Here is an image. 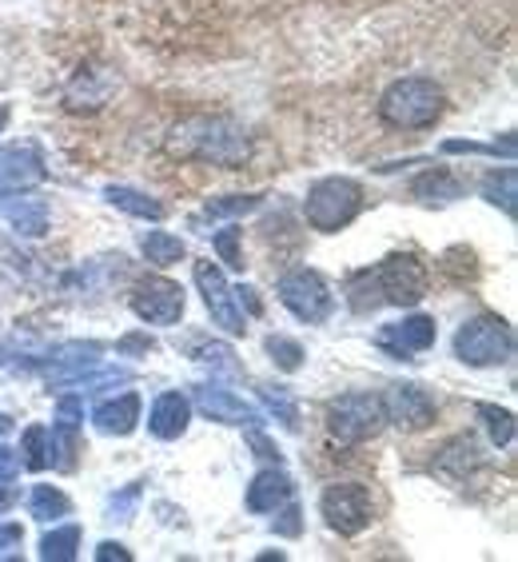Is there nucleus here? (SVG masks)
<instances>
[{"instance_id": "4c0bfd02", "label": "nucleus", "mask_w": 518, "mask_h": 562, "mask_svg": "<svg viewBox=\"0 0 518 562\" xmlns=\"http://www.w3.org/2000/svg\"><path fill=\"white\" fill-rule=\"evenodd\" d=\"M295 519H300V510L288 507V510H283V515H280V522H275V527H280L283 535H300V522H295Z\"/></svg>"}, {"instance_id": "f257e3e1", "label": "nucleus", "mask_w": 518, "mask_h": 562, "mask_svg": "<svg viewBox=\"0 0 518 562\" xmlns=\"http://www.w3.org/2000/svg\"><path fill=\"white\" fill-rule=\"evenodd\" d=\"M168 151L176 160L216 164V168H239L248 160V132L227 116H192L168 136Z\"/></svg>"}, {"instance_id": "bb28decb", "label": "nucleus", "mask_w": 518, "mask_h": 562, "mask_svg": "<svg viewBox=\"0 0 518 562\" xmlns=\"http://www.w3.org/2000/svg\"><path fill=\"white\" fill-rule=\"evenodd\" d=\"M68 510H72V503H68L65 491L56 487H33V495H29V515L33 519H65Z\"/></svg>"}, {"instance_id": "9d476101", "label": "nucleus", "mask_w": 518, "mask_h": 562, "mask_svg": "<svg viewBox=\"0 0 518 562\" xmlns=\"http://www.w3.org/2000/svg\"><path fill=\"white\" fill-rule=\"evenodd\" d=\"M379 295L395 307H415L427 295V268L415 256H391L375 268Z\"/></svg>"}, {"instance_id": "412c9836", "label": "nucleus", "mask_w": 518, "mask_h": 562, "mask_svg": "<svg viewBox=\"0 0 518 562\" xmlns=\"http://www.w3.org/2000/svg\"><path fill=\"white\" fill-rule=\"evenodd\" d=\"M410 192H415V200H423V204H451V200H459L463 195V180H454L451 172H427L419 176L415 184H410Z\"/></svg>"}, {"instance_id": "9b49d317", "label": "nucleus", "mask_w": 518, "mask_h": 562, "mask_svg": "<svg viewBox=\"0 0 518 562\" xmlns=\"http://www.w3.org/2000/svg\"><path fill=\"white\" fill-rule=\"evenodd\" d=\"M379 403H383L387 423H395V427H403V431H423V427H431L435 415H439L431 391L415 387V383H395Z\"/></svg>"}, {"instance_id": "dca6fc26", "label": "nucleus", "mask_w": 518, "mask_h": 562, "mask_svg": "<svg viewBox=\"0 0 518 562\" xmlns=\"http://www.w3.org/2000/svg\"><path fill=\"white\" fill-rule=\"evenodd\" d=\"M112 92H116V72H109V68H80V76L68 85L65 100L68 109L76 112H97L109 104Z\"/></svg>"}, {"instance_id": "f8f14e48", "label": "nucleus", "mask_w": 518, "mask_h": 562, "mask_svg": "<svg viewBox=\"0 0 518 562\" xmlns=\"http://www.w3.org/2000/svg\"><path fill=\"white\" fill-rule=\"evenodd\" d=\"M431 344H435V319L431 315H410V319H403V324H387L383 331H379V347L391 351L395 359L423 356Z\"/></svg>"}, {"instance_id": "f704fd0d", "label": "nucleus", "mask_w": 518, "mask_h": 562, "mask_svg": "<svg viewBox=\"0 0 518 562\" xmlns=\"http://www.w3.org/2000/svg\"><path fill=\"white\" fill-rule=\"evenodd\" d=\"M21 539H24V530L16 527V522H0V554L16 551V547H21Z\"/></svg>"}, {"instance_id": "7ed1b4c3", "label": "nucleus", "mask_w": 518, "mask_h": 562, "mask_svg": "<svg viewBox=\"0 0 518 562\" xmlns=\"http://www.w3.org/2000/svg\"><path fill=\"white\" fill-rule=\"evenodd\" d=\"M363 212V188L347 176H327L315 180L307 200H303V216L315 232H339Z\"/></svg>"}, {"instance_id": "1a4fd4ad", "label": "nucleus", "mask_w": 518, "mask_h": 562, "mask_svg": "<svg viewBox=\"0 0 518 562\" xmlns=\"http://www.w3.org/2000/svg\"><path fill=\"white\" fill-rule=\"evenodd\" d=\"M195 288H200L207 312H212V324L224 327L227 336H244V331H248V315H244V307L236 303V292L227 288L224 271L212 260L195 263Z\"/></svg>"}, {"instance_id": "2f4dec72", "label": "nucleus", "mask_w": 518, "mask_h": 562, "mask_svg": "<svg viewBox=\"0 0 518 562\" xmlns=\"http://www.w3.org/2000/svg\"><path fill=\"white\" fill-rule=\"evenodd\" d=\"M268 351H271V359H275L283 371H295L303 363V347L295 344V339H288V336H271L268 339Z\"/></svg>"}, {"instance_id": "4be33fe9", "label": "nucleus", "mask_w": 518, "mask_h": 562, "mask_svg": "<svg viewBox=\"0 0 518 562\" xmlns=\"http://www.w3.org/2000/svg\"><path fill=\"white\" fill-rule=\"evenodd\" d=\"M21 463H29L33 471H44V467H53L56 459V431L53 427H44V423H33L21 439Z\"/></svg>"}, {"instance_id": "0eeeda50", "label": "nucleus", "mask_w": 518, "mask_h": 562, "mask_svg": "<svg viewBox=\"0 0 518 562\" xmlns=\"http://www.w3.org/2000/svg\"><path fill=\"white\" fill-rule=\"evenodd\" d=\"M319 510L331 530L339 535H359L375 522V503H371V491L359 487V483H335V487L324 491L319 498Z\"/></svg>"}, {"instance_id": "39448f33", "label": "nucleus", "mask_w": 518, "mask_h": 562, "mask_svg": "<svg viewBox=\"0 0 518 562\" xmlns=\"http://www.w3.org/2000/svg\"><path fill=\"white\" fill-rule=\"evenodd\" d=\"M454 356L471 363V368H495L515 356V336H510L507 319L498 315H475L471 324L459 327L454 336Z\"/></svg>"}, {"instance_id": "e433bc0d", "label": "nucleus", "mask_w": 518, "mask_h": 562, "mask_svg": "<svg viewBox=\"0 0 518 562\" xmlns=\"http://www.w3.org/2000/svg\"><path fill=\"white\" fill-rule=\"evenodd\" d=\"M100 562H109V559H120V562H128V551L120 547V542H100V551H97Z\"/></svg>"}, {"instance_id": "a878e982", "label": "nucleus", "mask_w": 518, "mask_h": 562, "mask_svg": "<svg viewBox=\"0 0 518 562\" xmlns=\"http://www.w3.org/2000/svg\"><path fill=\"white\" fill-rule=\"evenodd\" d=\"M347 303H351V312H359V315L375 312L379 303H383L375 271H359V276H351V283H347Z\"/></svg>"}, {"instance_id": "f3484780", "label": "nucleus", "mask_w": 518, "mask_h": 562, "mask_svg": "<svg viewBox=\"0 0 518 562\" xmlns=\"http://www.w3.org/2000/svg\"><path fill=\"white\" fill-rule=\"evenodd\" d=\"M188 419H192V400L180 395V391H164L156 395L148 412V431L156 439H180L188 431Z\"/></svg>"}, {"instance_id": "c9c22d12", "label": "nucleus", "mask_w": 518, "mask_h": 562, "mask_svg": "<svg viewBox=\"0 0 518 562\" xmlns=\"http://www.w3.org/2000/svg\"><path fill=\"white\" fill-rule=\"evenodd\" d=\"M136 495H140V491L132 487V491H124L120 498H112V510H116L120 519H128V515H132V507H136Z\"/></svg>"}, {"instance_id": "6e6552de", "label": "nucleus", "mask_w": 518, "mask_h": 562, "mask_svg": "<svg viewBox=\"0 0 518 562\" xmlns=\"http://www.w3.org/2000/svg\"><path fill=\"white\" fill-rule=\"evenodd\" d=\"M132 312L151 327H172L184 315V288L164 276H148L132 288Z\"/></svg>"}, {"instance_id": "c85d7f7f", "label": "nucleus", "mask_w": 518, "mask_h": 562, "mask_svg": "<svg viewBox=\"0 0 518 562\" xmlns=\"http://www.w3.org/2000/svg\"><path fill=\"white\" fill-rule=\"evenodd\" d=\"M483 195L491 204H503L507 216H515V168H503V172H491L483 180Z\"/></svg>"}, {"instance_id": "c756f323", "label": "nucleus", "mask_w": 518, "mask_h": 562, "mask_svg": "<svg viewBox=\"0 0 518 562\" xmlns=\"http://www.w3.org/2000/svg\"><path fill=\"white\" fill-rule=\"evenodd\" d=\"M478 419L486 423V431H491V439H495L498 447H507L510 439H515V415H510L507 407H491V403H483V407H478Z\"/></svg>"}, {"instance_id": "7c9ffc66", "label": "nucleus", "mask_w": 518, "mask_h": 562, "mask_svg": "<svg viewBox=\"0 0 518 562\" xmlns=\"http://www.w3.org/2000/svg\"><path fill=\"white\" fill-rule=\"evenodd\" d=\"M263 403H268V412L275 415V419L283 423V427H300V407H295V400L288 395V387H263Z\"/></svg>"}, {"instance_id": "2eb2a0df", "label": "nucleus", "mask_w": 518, "mask_h": 562, "mask_svg": "<svg viewBox=\"0 0 518 562\" xmlns=\"http://www.w3.org/2000/svg\"><path fill=\"white\" fill-rule=\"evenodd\" d=\"M478 467H483V447H478L471 435H454V439H447L431 459L435 475L451 479V483H463V479L471 475V471H478Z\"/></svg>"}, {"instance_id": "ddd939ff", "label": "nucleus", "mask_w": 518, "mask_h": 562, "mask_svg": "<svg viewBox=\"0 0 518 562\" xmlns=\"http://www.w3.org/2000/svg\"><path fill=\"white\" fill-rule=\"evenodd\" d=\"M44 180V164L33 148H0V200L21 195Z\"/></svg>"}, {"instance_id": "f03ea898", "label": "nucleus", "mask_w": 518, "mask_h": 562, "mask_svg": "<svg viewBox=\"0 0 518 562\" xmlns=\"http://www.w3.org/2000/svg\"><path fill=\"white\" fill-rule=\"evenodd\" d=\"M379 116H383V124L403 132L431 128L435 120L443 116V88L427 80V76H403L383 92Z\"/></svg>"}, {"instance_id": "473e14b6", "label": "nucleus", "mask_w": 518, "mask_h": 562, "mask_svg": "<svg viewBox=\"0 0 518 562\" xmlns=\"http://www.w3.org/2000/svg\"><path fill=\"white\" fill-rule=\"evenodd\" d=\"M212 244H216L219 260H224L227 268L244 271V256H239V232H236V227H224V232H212Z\"/></svg>"}, {"instance_id": "20e7f679", "label": "nucleus", "mask_w": 518, "mask_h": 562, "mask_svg": "<svg viewBox=\"0 0 518 562\" xmlns=\"http://www.w3.org/2000/svg\"><path fill=\"white\" fill-rule=\"evenodd\" d=\"M383 423H387L383 403H379L375 395H368V391L339 395V400L327 407V431H331V439L339 447L368 443V439H375V435L383 431Z\"/></svg>"}, {"instance_id": "58836bf2", "label": "nucleus", "mask_w": 518, "mask_h": 562, "mask_svg": "<svg viewBox=\"0 0 518 562\" xmlns=\"http://www.w3.org/2000/svg\"><path fill=\"white\" fill-rule=\"evenodd\" d=\"M12 431V419L9 415H0V435H9Z\"/></svg>"}, {"instance_id": "a19ab883", "label": "nucleus", "mask_w": 518, "mask_h": 562, "mask_svg": "<svg viewBox=\"0 0 518 562\" xmlns=\"http://www.w3.org/2000/svg\"><path fill=\"white\" fill-rule=\"evenodd\" d=\"M4 120H9V109H0V128H4Z\"/></svg>"}, {"instance_id": "a211bd4d", "label": "nucleus", "mask_w": 518, "mask_h": 562, "mask_svg": "<svg viewBox=\"0 0 518 562\" xmlns=\"http://www.w3.org/2000/svg\"><path fill=\"white\" fill-rule=\"evenodd\" d=\"M140 395H132V391H124V395H112V400L97 403V412H92V423H97V431L104 435H128L136 423H140Z\"/></svg>"}, {"instance_id": "393cba45", "label": "nucleus", "mask_w": 518, "mask_h": 562, "mask_svg": "<svg viewBox=\"0 0 518 562\" xmlns=\"http://www.w3.org/2000/svg\"><path fill=\"white\" fill-rule=\"evenodd\" d=\"M109 204H116L120 212H128L136 220H164V204H156L151 195L144 192H132V188H109Z\"/></svg>"}, {"instance_id": "cd10ccee", "label": "nucleus", "mask_w": 518, "mask_h": 562, "mask_svg": "<svg viewBox=\"0 0 518 562\" xmlns=\"http://www.w3.org/2000/svg\"><path fill=\"white\" fill-rule=\"evenodd\" d=\"M76 551H80V527H56L53 535H44L41 542V559H76Z\"/></svg>"}, {"instance_id": "423d86ee", "label": "nucleus", "mask_w": 518, "mask_h": 562, "mask_svg": "<svg viewBox=\"0 0 518 562\" xmlns=\"http://www.w3.org/2000/svg\"><path fill=\"white\" fill-rule=\"evenodd\" d=\"M275 292H280L283 307H288L295 319H303V324H324L327 315H331V307H335L324 276H319V271H312V268L288 271Z\"/></svg>"}, {"instance_id": "6ab92c4d", "label": "nucleus", "mask_w": 518, "mask_h": 562, "mask_svg": "<svg viewBox=\"0 0 518 562\" xmlns=\"http://www.w3.org/2000/svg\"><path fill=\"white\" fill-rule=\"evenodd\" d=\"M283 503H292V479L283 475V471H259L248 487V510L275 515Z\"/></svg>"}, {"instance_id": "5701e85b", "label": "nucleus", "mask_w": 518, "mask_h": 562, "mask_svg": "<svg viewBox=\"0 0 518 562\" xmlns=\"http://www.w3.org/2000/svg\"><path fill=\"white\" fill-rule=\"evenodd\" d=\"M140 248L156 268H172V263L184 260V239L172 236V232H144Z\"/></svg>"}, {"instance_id": "aec40b11", "label": "nucleus", "mask_w": 518, "mask_h": 562, "mask_svg": "<svg viewBox=\"0 0 518 562\" xmlns=\"http://www.w3.org/2000/svg\"><path fill=\"white\" fill-rule=\"evenodd\" d=\"M4 212V220H9L21 236H44L48 232V207L41 204V200H9V204L0 207Z\"/></svg>"}, {"instance_id": "b1692460", "label": "nucleus", "mask_w": 518, "mask_h": 562, "mask_svg": "<svg viewBox=\"0 0 518 562\" xmlns=\"http://www.w3.org/2000/svg\"><path fill=\"white\" fill-rule=\"evenodd\" d=\"M259 207V195H224V200H212V204L195 216V224H212L216 227L219 220H236V216H248Z\"/></svg>"}, {"instance_id": "72a5a7b5", "label": "nucleus", "mask_w": 518, "mask_h": 562, "mask_svg": "<svg viewBox=\"0 0 518 562\" xmlns=\"http://www.w3.org/2000/svg\"><path fill=\"white\" fill-rule=\"evenodd\" d=\"M16 475H21V451L0 447V483H12Z\"/></svg>"}, {"instance_id": "4468645a", "label": "nucleus", "mask_w": 518, "mask_h": 562, "mask_svg": "<svg viewBox=\"0 0 518 562\" xmlns=\"http://www.w3.org/2000/svg\"><path fill=\"white\" fill-rule=\"evenodd\" d=\"M195 407H200L207 419H216V423H236V427H244V423H263V415H259L251 403H244V395L216 387V383L195 387Z\"/></svg>"}, {"instance_id": "ea45409f", "label": "nucleus", "mask_w": 518, "mask_h": 562, "mask_svg": "<svg viewBox=\"0 0 518 562\" xmlns=\"http://www.w3.org/2000/svg\"><path fill=\"white\" fill-rule=\"evenodd\" d=\"M9 503H12L9 491H0V510H9Z\"/></svg>"}]
</instances>
